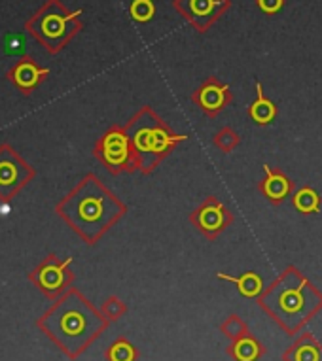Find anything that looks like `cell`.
Returning <instances> with one entry per match:
<instances>
[{
    "label": "cell",
    "mask_w": 322,
    "mask_h": 361,
    "mask_svg": "<svg viewBox=\"0 0 322 361\" xmlns=\"http://www.w3.org/2000/svg\"><path fill=\"white\" fill-rule=\"evenodd\" d=\"M110 322L76 288L66 290L36 320V327L71 360H78L107 331Z\"/></svg>",
    "instance_id": "6da1fadb"
},
{
    "label": "cell",
    "mask_w": 322,
    "mask_h": 361,
    "mask_svg": "<svg viewBox=\"0 0 322 361\" xmlns=\"http://www.w3.org/2000/svg\"><path fill=\"white\" fill-rule=\"evenodd\" d=\"M126 212V204L102 184L97 174H85L82 182H78L76 188L55 204V214L90 246L99 243Z\"/></svg>",
    "instance_id": "7a4b0ae2"
},
{
    "label": "cell",
    "mask_w": 322,
    "mask_h": 361,
    "mask_svg": "<svg viewBox=\"0 0 322 361\" xmlns=\"http://www.w3.org/2000/svg\"><path fill=\"white\" fill-rule=\"evenodd\" d=\"M258 305L287 335H296L322 310V293L290 265L263 290Z\"/></svg>",
    "instance_id": "3957f363"
},
{
    "label": "cell",
    "mask_w": 322,
    "mask_h": 361,
    "mask_svg": "<svg viewBox=\"0 0 322 361\" xmlns=\"http://www.w3.org/2000/svg\"><path fill=\"white\" fill-rule=\"evenodd\" d=\"M126 130L141 163V172L144 174L154 171L177 148V144L188 140V135L173 133L150 106H144L141 112L135 114L127 121Z\"/></svg>",
    "instance_id": "277c9868"
},
{
    "label": "cell",
    "mask_w": 322,
    "mask_h": 361,
    "mask_svg": "<svg viewBox=\"0 0 322 361\" xmlns=\"http://www.w3.org/2000/svg\"><path fill=\"white\" fill-rule=\"evenodd\" d=\"M82 10L71 12L61 0H46L35 16L25 21V30L36 42H40L46 51L57 55L82 30Z\"/></svg>",
    "instance_id": "5b68a950"
},
{
    "label": "cell",
    "mask_w": 322,
    "mask_h": 361,
    "mask_svg": "<svg viewBox=\"0 0 322 361\" xmlns=\"http://www.w3.org/2000/svg\"><path fill=\"white\" fill-rule=\"evenodd\" d=\"M93 155L112 174L141 171V163L133 149L131 138L127 135L126 127H119V125H112L110 129L102 133V137L95 142Z\"/></svg>",
    "instance_id": "8992f818"
},
{
    "label": "cell",
    "mask_w": 322,
    "mask_h": 361,
    "mask_svg": "<svg viewBox=\"0 0 322 361\" xmlns=\"http://www.w3.org/2000/svg\"><path fill=\"white\" fill-rule=\"evenodd\" d=\"M72 257L59 259L55 254H48L27 274V279L42 291L49 301L59 299L74 284V273L71 271Z\"/></svg>",
    "instance_id": "52a82bcc"
},
{
    "label": "cell",
    "mask_w": 322,
    "mask_h": 361,
    "mask_svg": "<svg viewBox=\"0 0 322 361\" xmlns=\"http://www.w3.org/2000/svg\"><path fill=\"white\" fill-rule=\"evenodd\" d=\"M35 176V166H30L12 144H0V201H12Z\"/></svg>",
    "instance_id": "ba28073f"
},
{
    "label": "cell",
    "mask_w": 322,
    "mask_h": 361,
    "mask_svg": "<svg viewBox=\"0 0 322 361\" xmlns=\"http://www.w3.org/2000/svg\"><path fill=\"white\" fill-rule=\"evenodd\" d=\"M232 6L229 0H174V8L199 32H207Z\"/></svg>",
    "instance_id": "9c48e42d"
},
{
    "label": "cell",
    "mask_w": 322,
    "mask_h": 361,
    "mask_svg": "<svg viewBox=\"0 0 322 361\" xmlns=\"http://www.w3.org/2000/svg\"><path fill=\"white\" fill-rule=\"evenodd\" d=\"M190 219L197 231L203 233L209 240H215L226 227L232 225L233 216L216 197H207V199L191 212Z\"/></svg>",
    "instance_id": "30bf717a"
},
{
    "label": "cell",
    "mask_w": 322,
    "mask_h": 361,
    "mask_svg": "<svg viewBox=\"0 0 322 361\" xmlns=\"http://www.w3.org/2000/svg\"><path fill=\"white\" fill-rule=\"evenodd\" d=\"M232 91L229 85L222 83L220 80H216L215 76L207 78L199 87L193 91L191 101L197 108H201L209 118H216L224 108L232 102Z\"/></svg>",
    "instance_id": "8fae6325"
},
{
    "label": "cell",
    "mask_w": 322,
    "mask_h": 361,
    "mask_svg": "<svg viewBox=\"0 0 322 361\" xmlns=\"http://www.w3.org/2000/svg\"><path fill=\"white\" fill-rule=\"evenodd\" d=\"M49 76V68H44L36 63L30 55H23L21 59L16 61V65L6 72V80L13 83L23 95H32L40 83H44Z\"/></svg>",
    "instance_id": "7c38bea8"
},
{
    "label": "cell",
    "mask_w": 322,
    "mask_h": 361,
    "mask_svg": "<svg viewBox=\"0 0 322 361\" xmlns=\"http://www.w3.org/2000/svg\"><path fill=\"white\" fill-rule=\"evenodd\" d=\"M263 172H266V176H263V180L258 185V190L262 191V195L268 201L280 204L294 191V182L285 172L269 165H263Z\"/></svg>",
    "instance_id": "4fadbf2b"
},
{
    "label": "cell",
    "mask_w": 322,
    "mask_h": 361,
    "mask_svg": "<svg viewBox=\"0 0 322 361\" xmlns=\"http://www.w3.org/2000/svg\"><path fill=\"white\" fill-rule=\"evenodd\" d=\"M282 361H322V344L311 333H302L285 350Z\"/></svg>",
    "instance_id": "5bb4252c"
},
{
    "label": "cell",
    "mask_w": 322,
    "mask_h": 361,
    "mask_svg": "<svg viewBox=\"0 0 322 361\" xmlns=\"http://www.w3.org/2000/svg\"><path fill=\"white\" fill-rule=\"evenodd\" d=\"M227 354L233 361H258L266 354V346L254 335L249 333L245 337L232 341Z\"/></svg>",
    "instance_id": "9a60e30c"
},
{
    "label": "cell",
    "mask_w": 322,
    "mask_h": 361,
    "mask_svg": "<svg viewBox=\"0 0 322 361\" xmlns=\"http://www.w3.org/2000/svg\"><path fill=\"white\" fill-rule=\"evenodd\" d=\"M220 280H227V282H232V284L237 286V291L246 299H258V297L263 293V280L260 279V274L252 273H243L241 276H229L226 273H218L216 274Z\"/></svg>",
    "instance_id": "2e32d148"
},
{
    "label": "cell",
    "mask_w": 322,
    "mask_h": 361,
    "mask_svg": "<svg viewBox=\"0 0 322 361\" xmlns=\"http://www.w3.org/2000/svg\"><path fill=\"white\" fill-rule=\"evenodd\" d=\"M249 116L258 125H269L277 118V106L263 95V87L260 82H256V101L249 106Z\"/></svg>",
    "instance_id": "e0dca14e"
},
{
    "label": "cell",
    "mask_w": 322,
    "mask_h": 361,
    "mask_svg": "<svg viewBox=\"0 0 322 361\" xmlns=\"http://www.w3.org/2000/svg\"><path fill=\"white\" fill-rule=\"evenodd\" d=\"M321 195L313 188H299L292 195L294 208L302 214H315L321 210Z\"/></svg>",
    "instance_id": "ac0fdd59"
},
{
    "label": "cell",
    "mask_w": 322,
    "mask_h": 361,
    "mask_svg": "<svg viewBox=\"0 0 322 361\" xmlns=\"http://www.w3.org/2000/svg\"><path fill=\"white\" fill-rule=\"evenodd\" d=\"M105 357H107V361H137L138 352L127 338L119 337L108 346Z\"/></svg>",
    "instance_id": "d6986e66"
},
{
    "label": "cell",
    "mask_w": 322,
    "mask_h": 361,
    "mask_svg": "<svg viewBox=\"0 0 322 361\" xmlns=\"http://www.w3.org/2000/svg\"><path fill=\"white\" fill-rule=\"evenodd\" d=\"M220 331L224 333V337H227L229 341H237V338L249 335V326H246V322H243L239 318L237 314H232V316H227L226 320L222 322Z\"/></svg>",
    "instance_id": "ffe728a7"
},
{
    "label": "cell",
    "mask_w": 322,
    "mask_h": 361,
    "mask_svg": "<svg viewBox=\"0 0 322 361\" xmlns=\"http://www.w3.org/2000/svg\"><path fill=\"white\" fill-rule=\"evenodd\" d=\"M129 13L137 23H148L155 16L154 0H133L129 6Z\"/></svg>",
    "instance_id": "44dd1931"
},
{
    "label": "cell",
    "mask_w": 322,
    "mask_h": 361,
    "mask_svg": "<svg viewBox=\"0 0 322 361\" xmlns=\"http://www.w3.org/2000/svg\"><path fill=\"white\" fill-rule=\"evenodd\" d=\"M239 142H241V140H239V135L233 129H229V127L220 129L215 135V138H213V144H215L220 152H224V154L233 152V149L239 146Z\"/></svg>",
    "instance_id": "7402d4cb"
},
{
    "label": "cell",
    "mask_w": 322,
    "mask_h": 361,
    "mask_svg": "<svg viewBox=\"0 0 322 361\" xmlns=\"http://www.w3.org/2000/svg\"><path fill=\"white\" fill-rule=\"evenodd\" d=\"M101 312L108 322H116L119 320V318H124V314L127 312V307H126V302L121 301L119 297L110 295L107 301L102 302Z\"/></svg>",
    "instance_id": "603a6c76"
},
{
    "label": "cell",
    "mask_w": 322,
    "mask_h": 361,
    "mask_svg": "<svg viewBox=\"0 0 322 361\" xmlns=\"http://www.w3.org/2000/svg\"><path fill=\"white\" fill-rule=\"evenodd\" d=\"M256 4L263 13L273 16V13L280 12V8L285 6V0H256Z\"/></svg>",
    "instance_id": "cb8c5ba5"
}]
</instances>
